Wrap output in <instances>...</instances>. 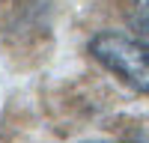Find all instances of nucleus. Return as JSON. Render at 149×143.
Here are the masks:
<instances>
[{
    "label": "nucleus",
    "instance_id": "obj_2",
    "mask_svg": "<svg viewBox=\"0 0 149 143\" xmlns=\"http://www.w3.org/2000/svg\"><path fill=\"white\" fill-rule=\"evenodd\" d=\"M128 27L137 33V39L149 42V0H131V6H128Z\"/></svg>",
    "mask_w": 149,
    "mask_h": 143
},
{
    "label": "nucleus",
    "instance_id": "obj_1",
    "mask_svg": "<svg viewBox=\"0 0 149 143\" xmlns=\"http://www.w3.org/2000/svg\"><path fill=\"white\" fill-rule=\"evenodd\" d=\"M90 54L131 90L149 95V42L119 30H102L90 39Z\"/></svg>",
    "mask_w": 149,
    "mask_h": 143
},
{
    "label": "nucleus",
    "instance_id": "obj_3",
    "mask_svg": "<svg viewBox=\"0 0 149 143\" xmlns=\"http://www.w3.org/2000/svg\"><path fill=\"white\" fill-rule=\"evenodd\" d=\"M90 143H102V140H90Z\"/></svg>",
    "mask_w": 149,
    "mask_h": 143
}]
</instances>
